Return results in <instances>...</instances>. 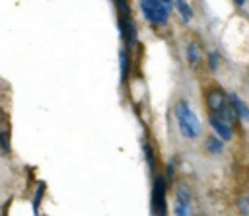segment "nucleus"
I'll use <instances>...</instances> for the list:
<instances>
[{
  "label": "nucleus",
  "instance_id": "423d86ee",
  "mask_svg": "<svg viewBox=\"0 0 249 216\" xmlns=\"http://www.w3.org/2000/svg\"><path fill=\"white\" fill-rule=\"evenodd\" d=\"M175 216H191V195L187 187H179L175 195Z\"/></svg>",
  "mask_w": 249,
  "mask_h": 216
},
{
  "label": "nucleus",
  "instance_id": "f03ea898",
  "mask_svg": "<svg viewBox=\"0 0 249 216\" xmlns=\"http://www.w3.org/2000/svg\"><path fill=\"white\" fill-rule=\"evenodd\" d=\"M140 12L152 27L161 29L171 19L173 0H140Z\"/></svg>",
  "mask_w": 249,
  "mask_h": 216
},
{
  "label": "nucleus",
  "instance_id": "0eeeda50",
  "mask_svg": "<svg viewBox=\"0 0 249 216\" xmlns=\"http://www.w3.org/2000/svg\"><path fill=\"white\" fill-rule=\"evenodd\" d=\"M230 99H231V103H233V107H235V113H237V117H239V121L241 123H249V105L237 95V93H230Z\"/></svg>",
  "mask_w": 249,
  "mask_h": 216
},
{
  "label": "nucleus",
  "instance_id": "39448f33",
  "mask_svg": "<svg viewBox=\"0 0 249 216\" xmlns=\"http://www.w3.org/2000/svg\"><path fill=\"white\" fill-rule=\"evenodd\" d=\"M208 123H210V126H212V130L216 132V136L222 138L224 142L233 138V128H231V125H230L228 121H224V119H220V117L208 113Z\"/></svg>",
  "mask_w": 249,
  "mask_h": 216
},
{
  "label": "nucleus",
  "instance_id": "f8f14e48",
  "mask_svg": "<svg viewBox=\"0 0 249 216\" xmlns=\"http://www.w3.org/2000/svg\"><path fill=\"white\" fill-rule=\"evenodd\" d=\"M218 60H220V56H218L216 53H212V54H210V68H212V70H216V68H218V64H220Z\"/></svg>",
  "mask_w": 249,
  "mask_h": 216
},
{
  "label": "nucleus",
  "instance_id": "9b49d317",
  "mask_svg": "<svg viewBox=\"0 0 249 216\" xmlns=\"http://www.w3.org/2000/svg\"><path fill=\"white\" fill-rule=\"evenodd\" d=\"M206 146H208V150H210V152L218 154V152H222L224 140H222V138H218V136H212V138H208V140H206Z\"/></svg>",
  "mask_w": 249,
  "mask_h": 216
},
{
  "label": "nucleus",
  "instance_id": "ddd939ff",
  "mask_svg": "<svg viewBox=\"0 0 249 216\" xmlns=\"http://www.w3.org/2000/svg\"><path fill=\"white\" fill-rule=\"evenodd\" d=\"M231 2H233V4H235V6H243V4H245V2H247V0H231Z\"/></svg>",
  "mask_w": 249,
  "mask_h": 216
},
{
  "label": "nucleus",
  "instance_id": "6e6552de",
  "mask_svg": "<svg viewBox=\"0 0 249 216\" xmlns=\"http://www.w3.org/2000/svg\"><path fill=\"white\" fill-rule=\"evenodd\" d=\"M173 8L179 12V16H181V19H183L185 23L193 21L195 10H193V6H191V2H189V0H173Z\"/></svg>",
  "mask_w": 249,
  "mask_h": 216
},
{
  "label": "nucleus",
  "instance_id": "f257e3e1",
  "mask_svg": "<svg viewBox=\"0 0 249 216\" xmlns=\"http://www.w3.org/2000/svg\"><path fill=\"white\" fill-rule=\"evenodd\" d=\"M206 107H208V113L228 121L231 126L239 123V117H237L235 107L230 99V93H226L220 88H210L206 91Z\"/></svg>",
  "mask_w": 249,
  "mask_h": 216
},
{
  "label": "nucleus",
  "instance_id": "1a4fd4ad",
  "mask_svg": "<svg viewBox=\"0 0 249 216\" xmlns=\"http://www.w3.org/2000/svg\"><path fill=\"white\" fill-rule=\"evenodd\" d=\"M187 60L195 68L202 64V49L196 43H189V47H187Z\"/></svg>",
  "mask_w": 249,
  "mask_h": 216
},
{
  "label": "nucleus",
  "instance_id": "20e7f679",
  "mask_svg": "<svg viewBox=\"0 0 249 216\" xmlns=\"http://www.w3.org/2000/svg\"><path fill=\"white\" fill-rule=\"evenodd\" d=\"M165 181L161 177L154 183V216H165Z\"/></svg>",
  "mask_w": 249,
  "mask_h": 216
},
{
  "label": "nucleus",
  "instance_id": "7ed1b4c3",
  "mask_svg": "<svg viewBox=\"0 0 249 216\" xmlns=\"http://www.w3.org/2000/svg\"><path fill=\"white\" fill-rule=\"evenodd\" d=\"M175 119H177V126L181 130V134L189 140H195L200 136L202 132V125L195 113V109L187 103V101H179L175 105Z\"/></svg>",
  "mask_w": 249,
  "mask_h": 216
},
{
  "label": "nucleus",
  "instance_id": "9d476101",
  "mask_svg": "<svg viewBox=\"0 0 249 216\" xmlns=\"http://www.w3.org/2000/svg\"><path fill=\"white\" fill-rule=\"evenodd\" d=\"M119 58H121V80L124 84L128 80V74H130V56H128V53L124 49H121Z\"/></svg>",
  "mask_w": 249,
  "mask_h": 216
}]
</instances>
